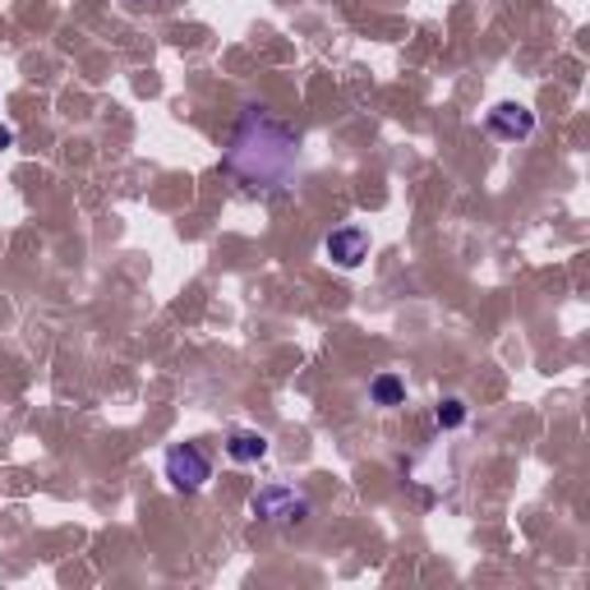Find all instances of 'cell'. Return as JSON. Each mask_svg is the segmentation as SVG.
Masks as SVG:
<instances>
[{"label":"cell","instance_id":"cell-1","mask_svg":"<svg viewBox=\"0 0 590 590\" xmlns=\"http://www.w3.org/2000/svg\"><path fill=\"white\" fill-rule=\"evenodd\" d=\"M296 148H300V138L287 125H277L272 115H264L258 107H245L241 130L231 138L226 167L241 176L249 190H277V185H287L296 171Z\"/></svg>","mask_w":590,"mask_h":590},{"label":"cell","instance_id":"cell-2","mask_svg":"<svg viewBox=\"0 0 590 590\" xmlns=\"http://www.w3.org/2000/svg\"><path fill=\"white\" fill-rule=\"evenodd\" d=\"M167 480H171V489H180V493H199L208 480H212V461H208V453L199 443H176V447H167Z\"/></svg>","mask_w":590,"mask_h":590},{"label":"cell","instance_id":"cell-3","mask_svg":"<svg viewBox=\"0 0 590 590\" xmlns=\"http://www.w3.org/2000/svg\"><path fill=\"white\" fill-rule=\"evenodd\" d=\"M249 512L258 516V522H272V526H291V522H304V516H310V503H304L296 489L268 485V489H258V493H254Z\"/></svg>","mask_w":590,"mask_h":590},{"label":"cell","instance_id":"cell-4","mask_svg":"<svg viewBox=\"0 0 590 590\" xmlns=\"http://www.w3.org/2000/svg\"><path fill=\"white\" fill-rule=\"evenodd\" d=\"M323 254L333 258L337 268H360L365 264V254H369V231L365 226H337V231H327V241H323Z\"/></svg>","mask_w":590,"mask_h":590},{"label":"cell","instance_id":"cell-5","mask_svg":"<svg viewBox=\"0 0 590 590\" xmlns=\"http://www.w3.org/2000/svg\"><path fill=\"white\" fill-rule=\"evenodd\" d=\"M489 130L499 134V138H531L535 134V111H526V107H516V102H499L489 111Z\"/></svg>","mask_w":590,"mask_h":590},{"label":"cell","instance_id":"cell-6","mask_svg":"<svg viewBox=\"0 0 590 590\" xmlns=\"http://www.w3.org/2000/svg\"><path fill=\"white\" fill-rule=\"evenodd\" d=\"M226 457L241 461V466L264 461V457H268V438L258 434V430H231V434H226Z\"/></svg>","mask_w":590,"mask_h":590},{"label":"cell","instance_id":"cell-7","mask_svg":"<svg viewBox=\"0 0 590 590\" xmlns=\"http://www.w3.org/2000/svg\"><path fill=\"white\" fill-rule=\"evenodd\" d=\"M369 397L379 401V407H401V397H407V388H401L397 374H379V379L369 383Z\"/></svg>","mask_w":590,"mask_h":590},{"label":"cell","instance_id":"cell-8","mask_svg":"<svg viewBox=\"0 0 590 590\" xmlns=\"http://www.w3.org/2000/svg\"><path fill=\"white\" fill-rule=\"evenodd\" d=\"M461 420H466V401H457V397L438 401V430H457Z\"/></svg>","mask_w":590,"mask_h":590},{"label":"cell","instance_id":"cell-9","mask_svg":"<svg viewBox=\"0 0 590 590\" xmlns=\"http://www.w3.org/2000/svg\"><path fill=\"white\" fill-rule=\"evenodd\" d=\"M5 148H14V130H10V125H0V153H5Z\"/></svg>","mask_w":590,"mask_h":590},{"label":"cell","instance_id":"cell-10","mask_svg":"<svg viewBox=\"0 0 590 590\" xmlns=\"http://www.w3.org/2000/svg\"><path fill=\"white\" fill-rule=\"evenodd\" d=\"M125 5H144V0H125Z\"/></svg>","mask_w":590,"mask_h":590}]
</instances>
